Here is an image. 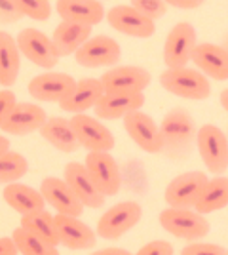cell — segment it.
<instances>
[{
	"label": "cell",
	"mask_w": 228,
	"mask_h": 255,
	"mask_svg": "<svg viewBox=\"0 0 228 255\" xmlns=\"http://www.w3.org/2000/svg\"><path fill=\"white\" fill-rule=\"evenodd\" d=\"M163 139V154L169 160H186L196 145L198 128L192 115L183 109L175 107L171 109L160 124Z\"/></svg>",
	"instance_id": "1"
},
{
	"label": "cell",
	"mask_w": 228,
	"mask_h": 255,
	"mask_svg": "<svg viewBox=\"0 0 228 255\" xmlns=\"http://www.w3.org/2000/svg\"><path fill=\"white\" fill-rule=\"evenodd\" d=\"M196 147L206 170L215 175H223L228 168V139L215 124L198 128Z\"/></svg>",
	"instance_id": "2"
},
{
	"label": "cell",
	"mask_w": 228,
	"mask_h": 255,
	"mask_svg": "<svg viewBox=\"0 0 228 255\" xmlns=\"http://www.w3.org/2000/svg\"><path fill=\"white\" fill-rule=\"evenodd\" d=\"M160 82L169 94L192 99V101L207 99L211 94V84H209L207 76L196 69H188V67L165 69L160 76Z\"/></svg>",
	"instance_id": "3"
},
{
	"label": "cell",
	"mask_w": 228,
	"mask_h": 255,
	"mask_svg": "<svg viewBox=\"0 0 228 255\" xmlns=\"http://www.w3.org/2000/svg\"><path fill=\"white\" fill-rule=\"evenodd\" d=\"M160 225L169 234L185 240H200L211 229L206 215L192 208H165L160 212Z\"/></svg>",
	"instance_id": "4"
},
{
	"label": "cell",
	"mask_w": 228,
	"mask_h": 255,
	"mask_svg": "<svg viewBox=\"0 0 228 255\" xmlns=\"http://www.w3.org/2000/svg\"><path fill=\"white\" fill-rule=\"evenodd\" d=\"M15 42L19 52L36 67H42L46 71H52L55 65L59 63V52L55 50L54 42L48 34H44L38 29H23L17 36H15Z\"/></svg>",
	"instance_id": "5"
},
{
	"label": "cell",
	"mask_w": 228,
	"mask_h": 255,
	"mask_svg": "<svg viewBox=\"0 0 228 255\" xmlns=\"http://www.w3.org/2000/svg\"><path fill=\"white\" fill-rule=\"evenodd\" d=\"M143 215L141 206L137 202H118L112 208H109L107 212L99 217L97 221V231L95 233L101 238L107 240H116L120 236L131 231L135 225L139 223Z\"/></svg>",
	"instance_id": "6"
},
{
	"label": "cell",
	"mask_w": 228,
	"mask_h": 255,
	"mask_svg": "<svg viewBox=\"0 0 228 255\" xmlns=\"http://www.w3.org/2000/svg\"><path fill=\"white\" fill-rule=\"evenodd\" d=\"M124 128H126V133L133 139V143L141 150L149 152V154H158L163 150L160 126L154 122V118L143 113L141 109L128 113L124 117Z\"/></svg>",
	"instance_id": "7"
},
{
	"label": "cell",
	"mask_w": 228,
	"mask_h": 255,
	"mask_svg": "<svg viewBox=\"0 0 228 255\" xmlns=\"http://www.w3.org/2000/svg\"><path fill=\"white\" fill-rule=\"evenodd\" d=\"M198 46L196 42V29L190 23H177L169 31L165 44H163V61L167 69H179L186 67L192 61V53Z\"/></svg>",
	"instance_id": "8"
},
{
	"label": "cell",
	"mask_w": 228,
	"mask_h": 255,
	"mask_svg": "<svg viewBox=\"0 0 228 255\" xmlns=\"http://www.w3.org/2000/svg\"><path fill=\"white\" fill-rule=\"evenodd\" d=\"M207 181L209 177L204 171H188L177 175L165 187V204L169 208H194Z\"/></svg>",
	"instance_id": "9"
},
{
	"label": "cell",
	"mask_w": 228,
	"mask_h": 255,
	"mask_svg": "<svg viewBox=\"0 0 228 255\" xmlns=\"http://www.w3.org/2000/svg\"><path fill=\"white\" fill-rule=\"evenodd\" d=\"M122 57L120 44L107 34L91 36L84 46H80L75 53L76 63L87 69H99V67H112Z\"/></svg>",
	"instance_id": "10"
},
{
	"label": "cell",
	"mask_w": 228,
	"mask_h": 255,
	"mask_svg": "<svg viewBox=\"0 0 228 255\" xmlns=\"http://www.w3.org/2000/svg\"><path fill=\"white\" fill-rule=\"evenodd\" d=\"M71 126L75 129L80 147L87 149L89 152H93V150H109L110 152L116 145L114 135H112L109 128L101 124L97 118L89 117L86 113L73 115Z\"/></svg>",
	"instance_id": "11"
},
{
	"label": "cell",
	"mask_w": 228,
	"mask_h": 255,
	"mask_svg": "<svg viewBox=\"0 0 228 255\" xmlns=\"http://www.w3.org/2000/svg\"><path fill=\"white\" fill-rule=\"evenodd\" d=\"M151 80V73L135 65L112 67L101 76L105 94H139L149 88Z\"/></svg>",
	"instance_id": "12"
},
{
	"label": "cell",
	"mask_w": 228,
	"mask_h": 255,
	"mask_svg": "<svg viewBox=\"0 0 228 255\" xmlns=\"http://www.w3.org/2000/svg\"><path fill=\"white\" fill-rule=\"evenodd\" d=\"M76 88V80L67 73L46 71L42 75H36L29 82V94L36 101L44 103H61L65 97L73 94Z\"/></svg>",
	"instance_id": "13"
},
{
	"label": "cell",
	"mask_w": 228,
	"mask_h": 255,
	"mask_svg": "<svg viewBox=\"0 0 228 255\" xmlns=\"http://www.w3.org/2000/svg\"><path fill=\"white\" fill-rule=\"evenodd\" d=\"M86 168L89 175L93 177L97 189L105 196H114L118 194L120 185H122V175L116 160L112 158L109 150H93L87 152Z\"/></svg>",
	"instance_id": "14"
},
{
	"label": "cell",
	"mask_w": 228,
	"mask_h": 255,
	"mask_svg": "<svg viewBox=\"0 0 228 255\" xmlns=\"http://www.w3.org/2000/svg\"><path fill=\"white\" fill-rule=\"evenodd\" d=\"M63 179L65 183L73 189L76 198L82 202L84 208H91L97 210L105 204V194L99 191L93 177L89 175L86 164L80 162H69L63 170Z\"/></svg>",
	"instance_id": "15"
},
{
	"label": "cell",
	"mask_w": 228,
	"mask_h": 255,
	"mask_svg": "<svg viewBox=\"0 0 228 255\" xmlns=\"http://www.w3.org/2000/svg\"><path fill=\"white\" fill-rule=\"evenodd\" d=\"M107 21L114 31L133 38H151L156 32V23L141 15L133 6L120 4L107 11Z\"/></svg>",
	"instance_id": "16"
},
{
	"label": "cell",
	"mask_w": 228,
	"mask_h": 255,
	"mask_svg": "<svg viewBox=\"0 0 228 255\" xmlns=\"http://www.w3.org/2000/svg\"><path fill=\"white\" fill-rule=\"evenodd\" d=\"M57 234H59V244H63L69 250H91L97 244V233L80 221V217L73 215H63L57 213L54 215Z\"/></svg>",
	"instance_id": "17"
},
{
	"label": "cell",
	"mask_w": 228,
	"mask_h": 255,
	"mask_svg": "<svg viewBox=\"0 0 228 255\" xmlns=\"http://www.w3.org/2000/svg\"><path fill=\"white\" fill-rule=\"evenodd\" d=\"M48 120V115L40 105L36 103H19L13 107L10 117L4 120L0 129L8 135H29L33 131H38L42 124Z\"/></svg>",
	"instance_id": "18"
},
{
	"label": "cell",
	"mask_w": 228,
	"mask_h": 255,
	"mask_svg": "<svg viewBox=\"0 0 228 255\" xmlns=\"http://www.w3.org/2000/svg\"><path fill=\"white\" fill-rule=\"evenodd\" d=\"M40 192H42L46 204H50L57 213L80 217L82 212H84L82 202L76 198V194L65 183V179H59V177H46V179H42V183H40Z\"/></svg>",
	"instance_id": "19"
},
{
	"label": "cell",
	"mask_w": 228,
	"mask_h": 255,
	"mask_svg": "<svg viewBox=\"0 0 228 255\" xmlns=\"http://www.w3.org/2000/svg\"><path fill=\"white\" fill-rule=\"evenodd\" d=\"M192 63L213 80H228V50L219 44H198L192 53Z\"/></svg>",
	"instance_id": "20"
},
{
	"label": "cell",
	"mask_w": 228,
	"mask_h": 255,
	"mask_svg": "<svg viewBox=\"0 0 228 255\" xmlns=\"http://www.w3.org/2000/svg\"><path fill=\"white\" fill-rule=\"evenodd\" d=\"M55 11L59 13L63 21L82 23L89 27L99 25L107 15L99 0H57Z\"/></svg>",
	"instance_id": "21"
},
{
	"label": "cell",
	"mask_w": 228,
	"mask_h": 255,
	"mask_svg": "<svg viewBox=\"0 0 228 255\" xmlns=\"http://www.w3.org/2000/svg\"><path fill=\"white\" fill-rule=\"evenodd\" d=\"M103 96H105V88H103L101 78L87 76V78H82V80H76V88L73 90V94L65 97L59 103V107L65 113L80 115V113H86L89 109H93Z\"/></svg>",
	"instance_id": "22"
},
{
	"label": "cell",
	"mask_w": 228,
	"mask_h": 255,
	"mask_svg": "<svg viewBox=\"0 0 228 255\" xmlns=\"http://www.w3.org/2000/svg\"><path fill=\"white\" fill-rule=\"evenodd\" d=\"M145 105V96L143 92L139 94H105L99 99V103L93 109L99 118L103 120H116L124 118L128 113L139 111Z\"/></svg>",
	"instance_id": "23"
},
{
	"label": "cell",
	"mask_w": 228,
	"mask_h": 255,
	"mask_svg": "<svg viewBox=\"0 0 228 255\" xmlns=\"http://www.w3.org/2000/svg\"><path fill=\"white\" fill-rule=\"evenodd\" d=\"M91 31H93V27H89V25L61 21L55 27L52 42H54L55 50L59 52L61 57L63 55H75L76 50L91 38Z\"/></svg>",
	"instance_id": "24"
},
{
	"label": "cell",
	"mask_w": 228,
	"mask_h": 255,
	"mask_svg": "<svg viewBox=\"0 0 228 255\" xmlns=\"http://www.w3.org/2000/svg\"><path fill=\"white\" fill-rule=\"evenodd\" d=\"M42 135L54 149L61 150V152H76L80 149V143L76 139V133L71 120L63 117H52L48 118L42 124V128L38 129Z\"/></svg>",
	"instance_id": "25"
},
{
	"label": "cell",
	"mask_w": 228,
	"mask_h": 255,
	"mask_svg": "<svg viewBox=\"0 0 228 255\" xmlns=\"http://www.w3.org/2000/svg\"><path fill=\"white\" fill-rule=\"evenodd\" d=\"M4 200L8 202L10 208H13L21 215H29V213L40 212L46 206L42 192L33 189L31 185H23V183H10L6 185V189L2 192Z\"/></svg>",
	"instance_id": "26"
},
{
	"label": "cell",
	"mask_w": 228,
	"mask_h": 255,
	"mask_svg": "<svg viewBox=\"0 0 228 255\" xmlns=\"http://www.w3.org/2000/svg\"><path fill=\"white\" fill-rule=\"evenodd\" d=\"M21 67V52L15 38L6 31H0V84L10 88L17 82Z\"/></svg>",
	"instance_id": "27"
},
{
	"label": "cell",
	"mask_w": 228,
	"mask_h": 255,
	"mask_svg": "<svg viewBox=\"0 0 228 255\" xmlns=\"http://www.w3.org/2000/svg\"><path fill=\"white\" fill-rule=\"evenodd\" d=\"M228 206V177L225 175H215L213 179H209L204 187V191L200 194L194 210L202 215L213 213L217 210H223Z\"/></svg>",
	"instance_id": "28"
},
{
	"label": "cell",
	"mask_w": 228,
	"mask_h": 255,
	"mask_svg": "<svg viewBox=\"0 0 228 255\" xmlns=\"http://www.w3.org/2000/svg\"><path fill=\"white\" fill-rule=\"evenodd\" d=\"M21 227L27 229V231H31L36 236H40L42 240L50 242V244H59V234H57L54 215L48 213L46 210L29 213V215H21Z\"/></svg>",
	"instance_id": "29"
},
{
	"label": "cell",
	"mask_w": 228,
	"mask_h": 255,
	"mask_svg": "<svg viewBox=\"0 0 228 255\" xmlns=\"http://www.w3.org/2000/svg\"><path fill=\"white\" fill-rule=\"evenodd\" d=\"M11 238L15 240V246L21 255H59L57 246L46 242L40 236H36L23 227H17L11 233Z\"/></svg>",
	"instance_id": "30"
},
{
	"label": "cell",
	"mask_w": 228,
	"mask_h": 255,
	"mask_svg": "<svg viewBox=\"0 0 228 255\" xmlns=\"http://www.w3.org/2000/svg\"><path fill=\"white\" fill-rule=\"evenodd\" d=\"M27 170H29V162L23 154L13 150L0 154V185H10L19 181L27 173Z\"/></svg>",
	"instance_id": "31"
},
{
	"label": "cell",
	"mask_w": 228,
	"mask_h": 255,
	"mask_svg": "<svg viewBox=\"0 0 228 255\" xmlns=\"http://www.w3.org/2000/svg\"><path fill=\"white\" fill-rule=\"evenodd\" d=\"M17 6L23 15L34 21H48L52 17V4L50 0H17Z\"/></svg>",
	"instance_id": "32"
},
{
	"label": "cell",
	"mask_w": 228,
	"mask_h": 255,
	"mask_svg": "<svg viewBox=\"0 0 228 255\" xmlns=\"http://www.w3.org/2000/svg\"><path fill=\"white\" fill-rule=\"evenodd\" d=\"M130 6H133L141 15L149 17L152 21L163 17L167 13V8H169L165 4V0H131Z\"/></svg>",
	"instance_id": "33"
},
{
	"label": "cell",
	"mask_w": 228,
	"mask_h": 255,
	"mask_svg": "<svg viewBox=\"0 0 228 255\" xmlns=\"http://www.w3.org/2000/svg\"><path fill=\"white\" fill-rule=\"evenodd\" d=\"M181 255H228V250L209 242H190L181 250Z\"/></svg>",
	"instance_id": "34"
},
{
	"label": "cell",
	"mask_w": 228,
	"mask_h": 255,
	"mask_svg": "<svg viewBox=\"0 0 228 255\" xmlns=\"http://www.w3.org/2000/svg\"><path fill=\"white\" fill-rule=\"evenodd\" d=\"M23 17V11L17 6V0H0V23L13 25Z\"/></svg>",
	"instance_id": "35"
},
{
	"label": "cell",
	"mask_w": 228,
	"mask_h": 255,
	"mask_svg": "<svg viewBox=\"0 0 228 255\" xmlns=\"http://www.w3.org/2000/svg\"><path fill=\"white\" fill-rule=\"evenodd\" d=\"M135 255H173V246L167 240H151Z\"/></svg>",
	"instance_id": "36"
},
{
	"label": "cell",
	"mask_w": 228,
	"mask_h": 255,
	"mask_svg": "<svg viewBox=\"0 0 228 255\" xmlns=\"http://www.w3.org/2000/svg\"><path fill=\"white\" fill-rule=\"evenodd\" d=\"M17 105V97L11 92L10 88L0 90V126L4 124V120L10 117V113L13 111V107Z\"/></svg>",
	"instance_id": "37"
},
{
	"label": "cell",
	"mask_w": 228,
	"mask_h": 255,
	"mask_svg": "<svg viewBox=\"0 0 228 255\" xmlns=\"http://www.w3.org/2000/svg\"><path fill=\"white\" fill-rule=\"evenodd\" d=\"M206 0H165L167 6H173L177 10H196L204 4Z\"/></svg>",
	"instance_id": "38"
},
{
	"label": "cell",
	"mask_w": 228,
	"mask_h": 255,
	"mask_svg": "<svg viewBox=\"0 0 228 255\" xmlns=\"http://www.w3.org/2000/svg\"><path fill=\"white\" fill-rule=\"evenodd\" d=\"M19 250L15 246V240L11 236H2L0 238V255H17Z\"/></svg>",
	"instance_id": "39"
},
{
	"label": "cell",
	"mask_w": 228,
	"mask_h": 255,
	"mask_svg": "<svg viewBox=\"0 0 228 255\" xmlns=\"http://www.w3.org/2000/svg\"><path fill=\"white\" fill-rule=\"evenodd\" d=\"M89 255H131L128 250H124V248H103V250H97V252H93V254Z\"/></svg>",
	"instance_id": "40"
},
{
	"label": "cell",
	"mask_w": 228,
	"mask_h": 255,
	"mask_svg": "<svg viewBox=\"0 0 228 255\" xmlns=\"http://www.w3.org/2000/svg\"><path fill=\"white\" fill-rule=\"evenodd\" d=\"M8 150H10V141H8L6 135L0 133V154H4V152H8Z\"/></svg>",
	"instance_id": "41"
},
{
	"label": "cell",
	"mask_w": 228,
	"mask_h": 255,
	"mask_svg": "<svg viewBox=\"0 0 228 255\" xmlns=\"http://www.w3.org/2000/svg\"><path fill=\"white\" fill-rule=\"evenodd\" d=\"M219 99H221V107H223V109H225V111L228 113V88H225V90L221 92Z\"/></svg>",
	"instance_id": "42"
},
{
	"label": "cell",
	"mask_w": 228,
	"mask_h": 255,
	"mask_svg": "<svg viewBox=\"0 0 228 255\" xmlns=\"http://www.w3.org/2000/svg\"><path fill=\"white\" fill-rule=\"evenodd\" d=\"M225 48H227V50H228V38H227V46H225Z\"/></svg>",
	"instance_id": "43"
}]
</instances>
